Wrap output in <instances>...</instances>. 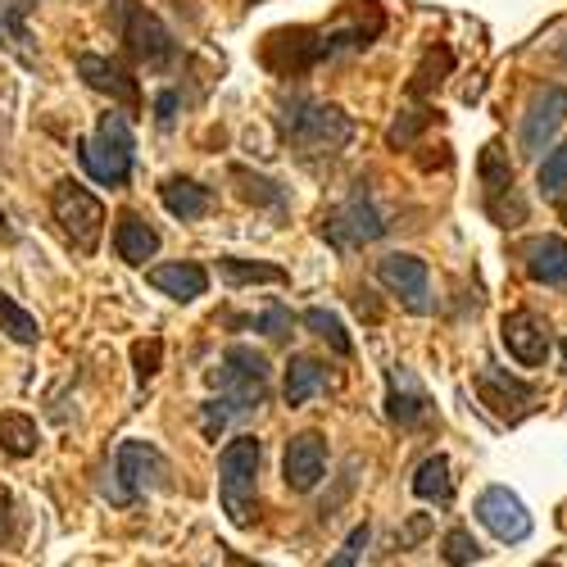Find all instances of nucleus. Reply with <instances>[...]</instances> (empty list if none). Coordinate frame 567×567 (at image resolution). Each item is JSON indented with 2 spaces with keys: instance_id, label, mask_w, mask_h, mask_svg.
<instances>
[{
  "instance_id": "f257e3e1",
  "label": "nucleus",
  "mask_w": 567,
  "mask_h": 567,
  "mask_svg": "<svg viewBox=\"0 0 567 567\" xmlns=\"http://www.w3.org/2000/svg\"><path fill=\"white\" fill-rule=\"evenodd\" d=\"M382 32V14L372 10L368 23H346V28H281L264 41V69L268 73H281V78H291V73H305V69H318L327 60H337V55H350V51H368L372 37Z\"/></svg>"
},
{
  "instance_id": "f03ea898",
  "label": "nucleus",
  "mask_w": 567,
  "mask_h": 567,
  "mask_svg": "<svg viewBox=\"0 0 567 567\" xmlns=\"http://www.w3.org/2000/svg\"><path fill=\"white\" fill-rule=\"evenodd\" d=\"M281 141L296 151L300 164L318 168V164H332L350 141H354V118L341 105H327V101H309V96H291L277 114Z\"/></svg>"
},
{
  "instance_id": "7ed1b4c3",
  "label": "nucleus",
  "mask_w": 567,
  "mask_h": 567,
  "mask_svg": "<svg viewBox=\"0 0 567 567\" xmlns=\"http://www.w3.org/2000/svg\"><path fill=\"white\" fill-rule=\"evenodd\" d=\"M218 504L231 527H255L259 504V441L236 436L218 454Z\"/></svg>"
},
{
  "instance_id": "20e7f679",
  "label": "nucleus",
  "mask_w": 567,
  "mask_h": 567,
  "mask_svg": "<svg viewBox=\"0 0 567 567\" xmlns=\"http://www.w3.org/2000/svg\"><path fill=\"white\" fill-rule=\"evenodd\" d=\"M78 159H82L91 182L110 186V192H114V186H127L132 159H136V141H132L127 114H105L96 123V132L78 141Z\"/></svg>"
},
{
  "instance_id": "39448f33",
  "label": "nucleus",
  "mask_w": 567,
  "mask_h": 567,
  "mask_svg": "<svg viewBox=\"0 0 567 567\" xmlns=\"http://www.w3.org/2000/svg\"><path fill=\"white\" fill-rule=\"evenodd\" d=\"M114 32L123 41V51L132 55V64L141 69H168L177 60V41L173 32L159 23V14H151L141 0H114L110 6Z\"/></svg>"
},
{
  "instance_id": "423d86ee",
  "label": "nucleus",
  "mask_w": 567,
  "mask_h": 567,
  "mask_svg": "<svg viewBox=\"0 0 567 567\" xmlns=\"http://www.w3.org/2000/svg\"><path fill=\"white\" fill-rule=\"evenodd\" d=\"M382 231H386V214L377 209V200H372V192H368L363 182L354 186V192H350L337 209H327L322 223H318V236H322V241L332 246V250H341V255L372 246Z\"/></svg>"
},
{
  "instance_id": "0eeeda50",
  "label": "nucleus",
  "mask_w": 567,
  "mask_h": 567,
  "mask_svg": "<svg viewBox=\"0 0 567 567\" xmlns=\"http://www.w3.org/2000/svg\"><path fill=\"white\" fill-rule=\"evenodd\" d=\"M51 214L64 231V241L78 250V255H96L101 250V231H105V205L86 192L82 182L64 177L55 192H51Z\"/></svg>"
},
{
  "instance_id": "6e6552de",
  "label": "nucleus",
  "mask_w": 567,
  "mask_h": 567,
  "mask_svg": "<svg viewBox=\"0 0 567 567\" xmlns=\"http://www.w3.org/2000/svg\"><path fill=\"white\" fill-rule=\"evenodd\" d=\"M218 386L231 413H255L268 400V359L250 346H227L223 368H218Z\"/></svg>"
},
{
  "instance_id": "1a4fd4ad",
  "label": "nucleus",
  "mask_w": 567,
  "mask_h": 567,
  "mask_svg": "<svg viewBox=\"0 0 567 567\" xmlns=\"http://www.w3.org/2000/svg\"><path fill=\"white\" fill-rule=\"evenodd\" d=\"M164 477H168V458L155 445H146V441H123L118 445V454H114V482H118L114 499L118 504H132L141 495L159 491Z\"/></svg>"
},
{
  "instance_id": "9d476101",
  "label": "nucleus",
  "mask_w": 567,
  "mask_h": 567,
  "mask_svg": "<svg viewBox=\"0 0 567 567\" xmlns=\"http://www.w3.org/2000/svg\"><path fill=\"white\" fill-rule=\"evenodd\" d=\"M477 173H482V205L486 214L499 223V227H517L527 218V205L517 196V177H513V164L504 159L499 146H486L482 159H477Z\"/></svg>"
},
{
  "instance_id": "9b49d317",
  "label": "nucleus",
  "mask_w": 567,
  "mask_h": 567,
  "mask_svg": "<svg viewBox=\"0 0 567 567\" xmlns=\"http://www.w3.org/2000/svg\"><path fill=\"white\" fill-rule=\"evenodd\" d=\"M377 281L409 309V313H432L436 300H432V272L427 264H422L417 255H386L382 264H377Z\"/></svg>"
},
{
  "instance_id": "f8f14e48",
  "label": "nucleus",
  "mask_w": 567,
  "mask_h": 567,
  "mask_svg": "<svg viewBox=\"0 0 567 567\" xmlns=\"http://www.w3.org/2000/svg\"><path fill=\"white\" fill-rule=\"evenodd\" d=\"M477 523L499 540V545H523L532 536V513L508 486H486L477 495Z\"/></svg>"
},
{
  "instance_id": "ddd939ff",
  "label": "nucleus",
  "mask_w": 567,
  "mask_h": 567,
  "mask_svg": "<svg viewBox=\"0 0 567 567\" xmlns=\"http://www.w3.org/2000/svg\"><path fill=\"white\" fill-rule=\"evenodd\" d=\"M499 341L504 350L523 363V368H545L549 350H554V337H549V322L536 313V309H513L499 318Z\"/></svg>"
},
{
  "instance_id": "4468645a",
  "label": "nucleus",
  "mask_w": 567,
  "mask_h": 567,
  "mask_svg": "<svg viewBox=\"0 0 567 567\" xmlns=\"http://www.w3.org/2000/svg\"><path fill=\"white\" fill-rule=\"evenodd\" d=\"M477 395H482V404H486L495 417H504V422H523V417L536 409V386L517 382V377H508V372L495 368V363H486V368L477 372Z\"/></svg>"
},
{
  "instance_id": "2eb2a0df",
  "label": "nucleus",
  "mask_w": 567,
  "mask_h": 567,
  "mask_svg": "<svg viewBox=\"0 0 567 567\" xmlns=\"http://www.w3.org/2000/svg\"><path fill=\"white\" fill-rule=\"evenodd\" d=\"M563 118H567V86H540L536 96H532V105H527V114H523V155H540L549 141H554V132L563 127Z\"/></svg>"
},
{
  "instance_id": "dca6fc26",
  "label": "nucleus",
  "mask_w": 567,
  "mask_h": 567,
  "mask_svg": "<svg viewBox=\"0 0 567 567\" xmlns=\"http://www.w3.org/2000/svg\"><path fill=\"white\" fill-rule=\"evenodd\" d=\"M327 472V441L318 432H300L287 441V454H281V482L296 495H309Z\"/></svg>"
},
{
  "instance_id": "f3484780",
  "label": "nucleus",
  "mask_w": 567,
  "mask_h": 567,
  "mask_svg": "<svg viewBox=\"0 0 567 567\" xmlns=\"http://www.w3.org/2000/svg\"><path fill=\"white\" fill-rule=\"evenodd\" d=\"M78 73H82V82H86L91 91H101V96L118 101L127 114L141 110V86H136V78H132L127 69H118L114 60H105V55H78Z\"/></svg>"
},
{
  "instance_id": "a211bd4d",
  "label": "nucleus",
  "mask_w": 567,
  "mask_h": 567,
  "mask_svg": "<svg viewBox=\"0 0 567 567\" xmlns=\"http://www.w3.org/2000/svg\"><path fill=\"white\" fill-rule=\"evenodd\" d=\"M432 413V400L413 382L409 368H391V395H386V417L400 422V427H417L422 417Z\"/></svg>"
},
{
  "instance_id": "6ab92c4d",
  "label": "nucleus",
  "mask_w": 567,
  "mask_h": 567,
  "mask_svg": "<svg viewBox=\"0 0 567 567\" xmlns=\"http://www.w3.org/2000/svg\"><path fill=\"white\" fill-rule=\"evenodd\" d=\"M151 287L177 305H192L209 291V272L200 264H159V268H151Z\"/></svg>"
},
{
  "instance_id": "aec40b11",
  "label": "nucleus",
  "mask_w": 567,
  "mask_h": 567,
  "mask_svg": "<svg viewBox=\"0 0 567 567\" xmlns=\"http://www.w3.org/2000/svg\"><path fill=\"white\" fill-rule=\"evenodd\" d=\"M114 250H118V259L123 264H146V259H155L159 255V231L141 218V214H118V223H114Z\"/></svg>"
},
{
  "instance_id": "412c9836",
  "label": "nucleus",
  "mask_w": 567,
  "mask_h": 567,
  "mask_svg": "<svg viewBox=\"0 0 567 567\" xmlns=\"http://www.w3.org/2000/svg\"><path fill=\"white\" fill-rule=\"evenodd\" d=\"M523 259H527L532 281H540V287H567V241L563 236H536V241H527Z\"/></svg>"
},
{
  "instance_id": "4be33fe9",
  "label": "nucleus",
  "mask_w": 567,
  "mask_h": 567,
  "mask_svg": "<svg viewBox=\"0 0 567 567\" xmlns=\"http://www.w3.org/2000/svg\"><path fill=\"white\" fill-rule=\"evenodd\" d=\"M28 0H0V45L19 60V64H37V45L28 32Z\"/></svg>"
},
{
  "instance_id": "5701e85b",
  "label": "nucleus",
  "mask_w": 567,
  "mask_h": 567,
  "mask_svg": "<svg viewBox=\"0 0 567 567\" xmlns=\"http://www.w3.org/2000/svg\"><path fill=\"white\" fill-rule=\"evenodd\" d=\"M159 200H164V209H168L173 218H182V223H196V218L209 214V192H205L200 182H192V177H168V182L159 186Z\"/></svg>"
},
{
  "instance_id": "b1692460",
  "label": "nucleus",
  "mask_w": 567,
  "mask_h": 567,
  "mask_svg": "<svg viewBox=\"0 0 567 567\" xmlns=\"http://www.w3.org/2000/svg\"><path fill=\"white\" fill-rule=\"evenodd\" d=\"M413 495L427 499V504H450V499H454V477H450V458H445V454H432V458L417 463V472H413Z\"/></svg>"
},
{
  "instance_id": "393cba45",
  "label": "nucleus",
  "mask_w": 567,
  "mask_h": 567,
  "mask_svg": "<svg viewBox=\"0 0 567 567\" xmlns=\"http://www.w3.org/2000/svg\"><path fill=\"white\" fill-rule=\"evenodd\" d=\"M322 386H327V368H322L318 359L300 354V359H291V368H287V386H281V395H287L291 409H300V404H309Z\"/></svg>"
},
{
  "instance_id": "a878e982",
  "label": "nucleus",
  "mask_w": 567,
  "mask_h": 567,
  "mask_svg": "<svg viewBox=\"0 0 567 567\" xmlns=\"http://www.w3.org/2000/svg\"><path fill=\"white\" fill-rule=\"evenodd\" d=\"M218 272L227 287H259V281H268V287H287V268L277 264H250V259H218Z\"/></svg>"
},
{
  "instance_id": "bb28decb",
  "label": "nucleus",
  "mask_w": 567,
  "mask_h": 567,
  "mask_svg": "<svg viewBox=\"0 0 567 567\" xmlns=\"http://www.w3.org/2000/svg\"><path fill=\"white\" fill-rule=\"evenodd\" d=\"M37 445H41V432H37V422L28 413L0 417V450H6L10 458H28V454H37Z\"/></svg>"
},
{
  "instance_id": "cd10ccee",
  "label": "nucleus",
  "mask_w": 567,
  "mask_h": 567,
  "mask_svg": "<svg viewBox=\"0 0 567 567\" xmlns=\"http://www.w3.org/2000/svg\"><path fill=\"white\" fill-rule=\"evenodd\" d=\"M305 327H309V332H313L318 341L332 346L341 359H350V354H354V341L346 337V327H341V318H337L332 309H305Z\"/></svg>"
},
{
  "instance_id": "c85d7f7f",
  "label": "nucleus",
  "mask_w": 567,
  "mask_h": 567,
  "mask_svg": "<svg viewBox=\"0 0 567 567\" xmlns=\"http://www.w3.org/2000/svg\"><path fill=\"white\" fill-rule=\"evenodd\" d=\"M0 327H6L10 341H19V346H37V341H41L37 318H32L23 305H14L6 291H0Z\"/></svg>"
},
{
  "instance_id": "c756f323",
  "label": "nucleus",
  "mask_w": 567,
  "mask_h": 567,
  "mask_svg": "<svg viewBox=\"0 0 567 567\" xmlns=\"http://www.w3.org/2000/svg\"><path fill=\"white\" fill-rule=\"evenodd\" d=\"M536 182H540V196H545V200H563V196H567V141L545 155Z\"/></svg>"
},
{
  "instance_id": "7c9ffc66",
  "label": "nucleus",
  "mask_w": 567,
  "mask_h": 567,
  "mask_svg": "<svg viewBox=\"0 0 567 567\" xmlns=\"http://www.w3.org/2000/svg\"><path fill=\"white\" fill-rule=\"evenodd\" d=\"M231 182H241V196L250 205H281V200H287V196H281V186H272L268 177H255L246 168H231Z\"/></svg>"
},
{
  "instance_id": "2f4dec72",
  "label": "nucleus",
  "mask_w": 567,
  "mask_h": 567,
  "mask_svg": "<svg viewBox=\"0 0 567 567\" xmlns=\"http://www.w3.org/2000/svg\"><path fill=\"white\" fill-rule=\"evenodd\" d=\"M450 69H454V55L441 45V51H432V55H427V64L417 69V78H413V86H409V91H413V96H427L432 86H441V82H445L441 73H450Z\"/></svg>"
},
{
  "instance_id": "473e14b6",
  "label": "nucleus",
  "mask_w": 567,
  "mask_h": 567,
  "mask_svg": "<svg viewBox=\"0 0 567 567\" xmlns=\"http://www.w3.org/2000/svg\"><path fill=\"white\" fill-rule=\"evenodd\" d=\"M159 363H164V341H159V337H151V341H136V346H132V368H136V386H146L151 377L159 372Z\"/></svg>"
},
{
  "instance_id": "72a5a7b5",
  "label": "nucleus",
  "mask_w": 567,
  "mask_h": 567,
  "mask_svg": "<svg viewBox=\"0 0 567 567\" xmlns=\"http://www.w3.org/2000/svg\"><path fill=\"white\" fill-rule=\"evenodd\" d=\"M445 563H454V567H463V563H482V545L472 540L467 527H454V532L445 536Z\"/></svg>"
},
{
  "instance_id": "f704fd0d",
  "label": "nucleus",
  "mask_w": 567,
  "mask_h": 567,
  "mask_svg": "<svg viewBox=\"0 0 567 567\" xmlns=\"http://www.w3.org/2000/svg\"><path fill=\"white\" fill-rule=\"evenodd\" d=\"M427 123H432V114H427V110H413V114H404V118L386 132V141H391V146H409V141H413L422 127H427Z\"/></svg>"
},
{
  "instance_id": "c9c22d12",
  "label": "nucleus",
  "mask_w": 567,
  "mask_h": 567,
  "mask_svg": "<svg viewBox=\"0 0 567 567\" xmlns=\"http://www.w3.org/2000/svg\"><path fill=\"white\" fill-rule=\"evenodd\" d=\"M255 327H259L264 337H272V341H287V332H291V313L281 309V305H272L268 313H259V318H255Z\"/></svg>"
},
{
  "instance_id": "e433bc0d",
  "label": "nucleus",
  "mask_w": 567,
  "mask_h": 567,
  "mask_svg": "<svg viewBox=\"0 0 567 567\" xmlns=\"http://www.w3.org/2000/svg\"><path fill=\"white\" fill-rule=\"evenodd\" d=\"M368 540H372V527L368 523H359L354 532H350V540H346V549L332 558V567H350V563H359V554L368 549Z\"/></svg>"
},
{
  "instance_id": "4c0bfd02",
  "label": "nucleus",
  "mask_w": 567,
  "mask_h": 567,
  "mask_svg": "<svg viewBox=\"0 0 567 567\" xmlns=\"http://www.w3.org/2000/svg\"><path fill=\"white\" fill-rule=\"evenodd\" d=\"M227 417H231V404L227 400H209L205 404V436H218L227 427Z\"/></svg>"
},
{
  "instance_id": "58836bf2",
  "label": "nucleus",
  "mask_w": 567,
  "mask_h": 567,
  "mask_svg": "<svg viewBox=\"0 0 567 567\" xmlns=\"http://www.w3.org/2000/svg\"><path fill=\"white\" fill-rule=\"evenodd\" d=\"M14 540V495L0 486V545Z\"/></svg>"
},
{
  "instance_id": "ea45409f",
  "label": "nucleus",
  "mask_w": 567,
  "mask_h": 567,
  "mask_svg": "<svg viewBox=\"0 0 567 567\" xmlns=\"http://www.w3.org/2000/svg\"><path fill=\"white\" fill-rule=\"evenodd\" d=\"M155 110H159V123L168 127V123H173V110H177V91H164V96H159V105H155Z\"/></svg>"
},
{
  "instance_id": "a19ab883",
  "label": "nucleus",
  "mask_w": 567,
  "mask_h": 567,
  "mask_svg": "<svg viewBox=\"0 0 567 567\" xmlns=\"http://www.w3.org/2000/svg\"><path fill=\"white\" fill-rule=\"evenodd\" d=\"M558 60H563V64H567V37H563V41H558Z\"/></svg>"
}]
</instances>
